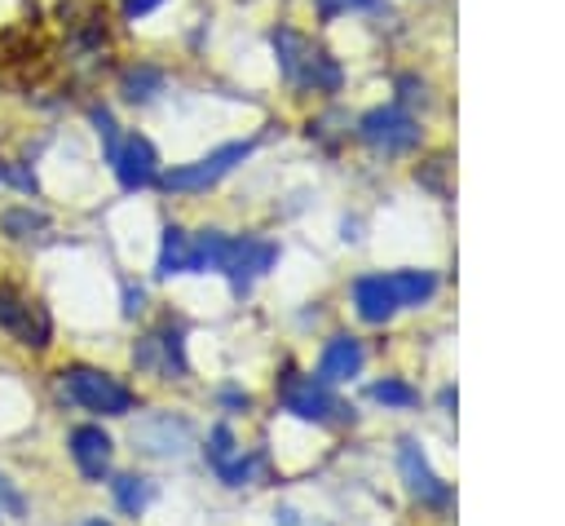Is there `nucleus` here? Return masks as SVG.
I'll return each instance as SVG.
<instances>
[{
    "mask_svg": "<svg viewBox=\"0 0 565 526\" xmlns=\"http://www.w3.org/2000/svg\"><path fill=\"white\" fill-rule=\"evenodd\" d=\"M132 442L137 451L146 455H159V460H172V455H185L190 442H194V429L185 415H172V411H154L146 420L132 424Z\"/></svg>",
    "mask_w": 565,
    "mask_h": 526,
    "instance_id": "5",
    "label": "nucleus"
},
{
    "mask_svg": "<svg viewBox=\"0 0 565 526\" xmlns=\"http://www.w3.org/2000/svg\"><path fill=\"white\" fill-rule=\"evenodd\" d=\"M163 84H168V75H163L159 66H150V62H137V66H128V71L119 75V93H124V102H137V106L154 102V97L163 93Z\"/></svg>",
    "mask_w": 565,
    "mask_h": 526,
    "instance_id": "14",
    "label": "nucleus"
},
{
    "mask_svg": "<svg viewBox=\"0 0 565 526\" xmlns=\"http://www.w3.org/2000/svg\"><path fill=\"white\" fill-rule=\"evenodd\" d=\"M362 362H366L362 340H353V336H331L327 349H322V358H318V380H322V385L353 380V376L362 371Z\"/></svg>",
    "mask_w": 565,
    "mask_h": 526,
    "instance_id": "13",
    "label": "nucleus"
},
{
    "mask_svg": "<svg viewBox=\"0 0 565 526\" xmlns=\"http://www.w3.org/2000/svg\"><path fill=\"white\" fill-rule=\"evenodd\" d=\"M110 491H115V504H119L128 517H137V513L150 504L154 482H146V477H137V473H119V477L110 482Z\"/></svg>",
    "mask_w": 565,
    "mask_h": 526,
    "instance_id": "17",
    "label": "nucleus"
},
{
    "mask_svg": "<svg viewBox=\"0 0 565 526\" xmlns=\"http://www.w3.org/2000/svg\"><path fill=\"white\" fill-rule=\"evenodd\" d=\"M282 407L300 420H313V424H327V420H349L353 411L327 393V385L318 376H287L282 380Z\"/></svg>",
    "mask_w": 565,
    "mask_h": 526,
    "instance_id": "4",
    "label": "nucleus"
},
{
    "mask_svg": "<svg viewBox=\"0 0 565 526\" xmlns=\"http://www.w3.org/2000/svg\"><path fill=\"white\" fill-rule=\"evenodd\" d=\"M110 168H115V177H119V186H124V190H146V186H154V181H159V150H154V141H150V137L128 133V137L119 141V150H115Z\"/></svg>",
    "mask_w": 565,
    "mask_h": 526,
    "instance_id": "8",
    "label": "nucleus"
},
{
    "mask_svg": "<svg viewBox=\"0 0 565 526\" xmlns=\"http://www.w3.org/2000/svg\"><path fill=\"white\" fill-rule=\"evenodd\" d=\"M278 526H313V522H309V517H300L296 508H282V513H278Z\"/></svg>",
    "mask_w": 565,
    "mask_h": 526,
    "instance_id": "26",
    "label": "nucleus"
},
{
    "mask_svg": "<svg viewBox=\"0 0 565 526\" xmlns=\"http://www.w3.org/2000/svg\"><path fill=\"white\" fill-rule=\"evenodd\" d=\"M185 256H190V234L181 225H168L159 248V274H185Z\"/></svg>",
    "mask_w": 565,
    "mask_h": 526,
    "instance_id": "18",
    "label": "nucleus"
},
{
    "mask_svg": "<svg viewBox=\"0 0 565 526\" xmlns=\"http://www.w3.org/2000/svg\"><path fill=\"white\" fill-rule=\"evenodd\" d=\"M0 225H4L9 239H35L40 230H49V217L26 203V208H9V212L0 217Z\"/></svg>",
    "mask_w": 565,
    "mask_h": 526,
    "instance_id": "19",
    "label": "nucleus"
},
{
    "mask_svg": "<svg viewBox=\"0 0 565 526\" xmlns=\"http://www.w3.org/2000/svg\"><path fill=\"white\" fill-rule=\"evenodd\" d=\"M388 283H393L397 305H424L437 292V274L433 270H393Z\"/></svg>",
    "mask_w": 565,
    "mask_h": 526,
    "instance_id": "16",
    "label": "nucleus"
},
{
    "mask_svg": "<svg viewBox=\"0 0 565 526\" xmlns=\"http://www.w3.org/2000/svg\"><path fill=\"white\" fill-rule=\"evenodd\" d=\"M62 389L71 402H79L84 411H97V415H128L132 411V389L124 380H115L110 371H97V367H66Z\"/></svg>",
    "mask_w": 565,
    "mask_h": 526,
    "instance_id": "1",
    "label": "nucleus"
},
{
    "mask_svg": "<svg viewBox=\"0 0 565 526\" xmlns=\"http://www.w3.org/2000/svg\"><path fill=\"white\" fill-rule=\"evenodd\" d=\"M154 345H159V358H163V371L172 376H185V336H181V327H163L159 336H154Z\"/></svg>",
    "mask_w": 565,
    "mask_h": 526,
    "instance_id": "20",
    "label": "nucleus"
},
{
    "mask_svg": "<svg viewBox=\"0 0 565 526\" xmlns=\"http://www.w3.org/2000/svg\"><path fill=\"white\" fill-rule=\"evenodd\" d=\"M163 0H119V13L128 18V22H137V18H146V13H154Z\"/></svg>",
    "mask_w": 565,
    "mask_h": 526,
    "instance_id": "24",
    "label": "nucleus"
},
{
    "mask_svg": "<svg viewBox=\"0 0 565 526\" xmlns=\"http://www.w3.org/2000/svg\"><path fill=\"white\" fill-rule=\"evenodd\" d=\"M207 460H212V469L221 473L225 486H247V482L256 477V464H260L256 451L234 446V429H230V424H216V429H212V438H207Z\"/></svg>",
    "mask_w": 565,
    "mask_h": 526,
    "instance_id": "9",
    "label": "nucleus"
},
{
    "mask_svg": "<svg viewBox=\"0 0 565 526\" xmlns=\"http://www.w3.org/2000/svg\"><path fill=\"white\" fill-rule=\"evenodd\" d=\"M371 398L384 402V407H415V402H419V389H411V385L397 380V376H384V380L371 385Z\"/></svg>",
    "mask_w": 565,
    "mask_h": 526,
    "instance_id": "21",
    "label": "nucleus"
},
{
    "mask_svg": "<svg viewBox=\"0 0 565 526\" xmlns=\"http://www.w3.org/2000/svg\"><path fill=\"white\" fill-rule=\"evenodd\" d=\"M0 327L13 332L22 345H35V349H44L49 336H53V323H49L44 305L18 296L13 287H0Z\"/></svg>",
    "mask_w": 565,
    "mask_h": 526,
    "instance_id": "7",
    "label": "nucleus"
},
{
    "mask_svg": "<svg viewBox=\"0 0 565 526\" xmlns=\"http://www.w3.org/2000/svg\"><path fill=\"white\" fill-rule=\"evenodd\" d=\"M79 526H110V522H102V517H88V522H79Z\"/></svg>",
    "mask_w": 565,
    "mask_h": 526,
    "instance_id": "27",
    "label": "nucleus"
},
{
    "mask_svg": "<svg viewBox=\"0 0 565 526\" xmlns=\"http://www.w3.org/2000/svg\"><path fill=\"white\" fill-rule=\"evenodd\" d=\"M88 119H93V128H97V137H102V146H106V164L115 159V150H119V124H115V115L106 111V106H93L88 111Z\"/></svg>",
    "mask_w": 565,
    "mask_h": 526,
    "instance_id": "22",
    "label": "nucleus"
},
{
    "mask_svg": "<svg viewBox=\"0 0 565 526\" xmlns=\"http://www.w3.org/2000/svg\"><path fill=\"white\" fill-rule=\"evenodd\" d=\"M397 469H402V477H406V491L415 495V499H424V504H450V486L428 469V460H424V451H419V442H402L397 446Z\"/></svg>",
    "mask_w": 565,
    "mask_h": 526,
    "instance_id": "11",
    "label": "nucleus"
},
{
    "mask_svg": "<svg viewBox=\"0 0 565 526\" xmlns=\"http://www.w3.org/2000/svg\"><path fill=\"white\" fill-rule=\"evenodd\" d=\"M141 301H146L141 287H124V314H141Z\"/></svg>",
    "mask_w": 565,
    "mask_h": 526,
    "instance_id": "25",
    "label": "nucleus"
},
{
    "mask_svg": "<svg viewBox=\"0 0 565 526\" xmlns=\"http://www.w3.org/2000/svg\"><path fill=\"white\" fill-rule=\"evenodd\" d=\"M225 248H230V234H221V230L194 234V239H190V256H185V274L221 270V265H225Z\"/></svg>",
    "mask_w": 565,
    "mask_h": 526,
    "instance_id": "15",
    "label": "nucleus"
},
{
    "mask_svg": "<svg viewBox=\"0 0 565 526\" xmlns=\"http://www.w3.org/2000/svg\"><path fill=\"white\" fill-rule=\"evenodd\" d=\"M358 137H362L371 150L402 155V150L419 146V124H415L402 106H380V111H366V115L358 119Z\"/></svg>",
    "mask_w": 565,
    "mask_h": 526,
    "instance_id": "3",
    "label": "nucleus"
},
{
    "mask_svg": "<svg viewBox=\"0 0 565 526\" xmlns=\"http://www.w3.org/2000/svg\"><path fill=\"white\" fill-rule=\"evenodd\" d=\"M353 309H358L362 323H388V318L402 309L397 296H393L388 274H362V278L353 283Z\"/></svg>",
    "mask_w": 565,
    "mask_h": 526,
    "instance_id": "12",
    "label": "nucleus"
},
{
    "mask_svg": "<svg viewBox=\"0 0 565 526\" xmlns=\"http://www.w3.org/2000/svg\"><path fill=\"white\" fill-rule=\"evenodd\" d=\"M22 508H26V504H22L18 486H13V482L0 473V513H13V517H22Z\"/></svg>",
    "mask_w": 565,
    "mask_h": 526,
    "instance_id": "23",
    "label": "nucleus"
},
{
    "mask_svg": "<svg viewBox=\"0 0 565 526\" xmlns=\"http://www.w3.org/2000/svg\"><path fill=\"white\" fill-rule=\"evenodd\" d=\"M66 446H71L75 469H79L88 482H102V477L110 473L115 442H110V433H106L102 424H75V429H71V438H66Z\"/></svg>",
    "mask_w": 565,
    "mask_h": 526,
    "instance_id": "10",
    "label": "nucleus"
},
{
    "mask_svg": "<svg viewBox=\"0 0 565 526\" xmlns=\"http://www.w3.org/2000/svg\"><path fill=\"white\" fill-rule=\"evenodd\" d=\"M274 261H278V243L256 239V234H243V239H230L221 274H230L234 292H247V287H252V278H260Z\"/></svg>",
    "mask_w": 565,
    "mask_h": 526,
    "instance_id": "6",
    "label": "nucleus"
},
{
    "mask_svg": "<svg viewBox=\"0 0 565 526\" xmlns=\"http://www.w3.org/2000/svg\"><path fill=\"white\" fill-rule=\"evenodd\" d=\"M247 155H252V141H225V146H216L212 155H203V159H194V164H177V168L159 172V186H163V190H177V194L207 190V186H216L225 172H234Z\"/></svg>",
    "mask_w": 565,
    "mask_h": 526,
    "instance_id": "2",
    "label": "nucleus"
}]
</instances>
